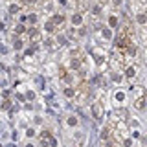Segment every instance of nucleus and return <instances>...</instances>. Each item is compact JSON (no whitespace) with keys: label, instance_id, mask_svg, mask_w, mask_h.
I'll use <instances>...</instances> for the list:
<instances>
[{"label":"nucleus","instance_id":"nucleus-1","mask_svg":"<svg viewBox=\"0 0 147 147\" xmlns=\"http://www.w3.org/2000/svg\"><path fill=\"white\" fill-rule=\"evenodd\" d=\"M40 138L44 140V145H46V147L55 145V140H52V138H50V132H42V134H40Z\"/></svg>","mask_w":147,"mask_h":147}]
</instances>
